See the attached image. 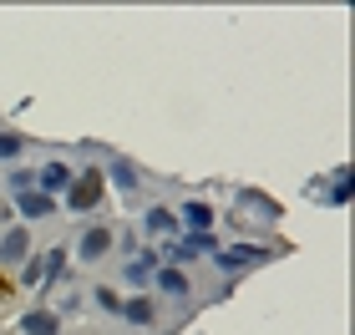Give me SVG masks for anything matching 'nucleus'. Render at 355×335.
I'll list each match as a JSON object with an SVG mask.
<instances>
[{
    "instance_id": "obj_2",
    "label": "nucleus",
    "mask_w": 355,
    "mask_h": 335,
    "mask_svg": "<svg viewBox=\"0 0 355 335\" xmlns=\"http://www.w3.org/2000/svg\"><path fill=\"white\" fill-rule=\"evenodd\" d=\"M157 310H163V300H157V295L122 300V320H132V325H157Z\"/></svg>"
},
{
    "instance_id": "obj_4",
    "label": "nucleus",
    "mask_w": 355,
    "mask_h": 335,
    "mask_svg": "<svg viewBox=\"0 0 355 335\" xmlns=\"http://www.w3.org/2000/svg\"><path fill=\"white\" fill-rule=\"evenodd\" d=\"M142 223H148V234H173V229H178V214L163 209V203H153V209L142 214Z\"/></svg>"
},
{
    "instance_id": "obj_6",
    "label": "nucleus",
    "mask_w": 355,
    "mask_h": 335,
    "mask_svg": "<svg viewBox=\"0 0 355 335\" xmlns=\"http://www.w3.org/2000/svg\"><path fill=\"white\" fill-rule=\"evenodd\" d=\"M183 218H188V229H214V203H183Z\"/></svg>"
},
{
    "instance_id": "obj_10",
    "label": "nucleus",
    "mask_w": 355,
    "mask_h": 335,
    "mask_svg": "<svg viewBox=\"0 0 355 335\" xmlns=\"http://www.w3.org/2000/svg\"><path fill=\"white\" fill-rule=\"evenodd\" d=\"M10 300H15V280L6 275V264H0V305H10Z\"/></svg>"
},
{
    "instance_id": "obj_3",
    "label": "nucleus",
    "mask_w": 355,
    "mask_h": 335,
    "mask_svg": "<svg viewBox=\"0 0 355 335\" xmlns=\"http://www.w3.org/2000/svg\"><path fill=\"white\" fill-rule=\"evenodd\" d=\"M117 244V234L107 229V223H96V229H87V239H82V259L87 264H102V254Z\"/></svg>"
},
{
    "instance_id": "obj_9",
    "label": "nucleus",
    "mask_w": 355,
    "mask_h": 335,
    "mask_svg": "<svg viewBox=\"0 0 355 335\" xmlns=\"http://www.w3.org/2000/svg\"><path fill=\"white\" fill-rule=\"evenodd\" d=\"M41 178H46V188H51V194H61V188H71V178H76V173H71L67 163H51V168L41 173Z\"/></svg>"
},
{
    "instance_id": "obj_7",
    "label": "nucleus",
    "mask_w": 355,
    "mask_h": 335,
    "mask_svg": "<svg viewBox=\"0 0 355 335\" xmlns=\"http://www.w3.org/2000/svg\"><path fill=\"white\" fill-rule=\"evenodd\" d=\"M26 330L31 335H56L61 320H56V310H36V315H26Z\"/></svg>"
},
{
    "instance_id": "obj_1",
    "label": "nucleus",
    "mask_w": 355,
    "mask_h": 335,
    "mask_svg": "<svg viewBox=\"0 0 355 335\" xmlns=\"http://www.w3.org/2000/svg\"><path fill=\"white\" fill-rule=\"evenodd\" d=\"M102 198H107V173H102V168H82V173L71 178V188H67V203H71L76 214L96 209Z\"/></svg>"
},
{
    "instance_id": "obj_5",
    "label": "nucleus",
    "mask_w": 355,
    "mask_h": 335,
    "mask_svg": "<svg viewBox=\"0 0 355 335\" xmlns=\"http://www.w3.org/2000/svg\"><path fill=\"white\" fill-rule=\"evenodd\" d=\"M92 300H96V310H102V315H122V295L112 290L107 280H102V284H92Z\"/></svg>"
},
{
    "instance_id": "obj_8",
    "label": "nucleus",
    "mask_w": 355,
    "mask_h": 335,
    "mask_svg": "<svg viewBox=\"0 0 355 335\" xmlns=\"http://www.w3.org/2000/svg\"><path fill=\"white\" fill-rule=\"evenodd\" d=\"M26 142H31V137L10 132V127H0V163H10V157H21V153H26Z\"/></svg>"
},
{
    "instance_id": "obj_11",
    "label": "nucleus",
    "mask_w": 355,
    "mask_h": 335,
    "mask_svg": "<svg viewBox=\"0 0 355 335\" xmlns=\"http://www.w3.org/2000/svg\"><path fill=\"white\" fill-rule=\"evenodd\" d=\"M163 284H168V290H178V295H183V290H188V280H183V275H178V269H163Z\"/></svg>"
}]
</instances>
